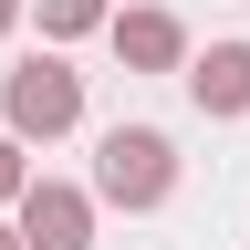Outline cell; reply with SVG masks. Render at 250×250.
Listing matches in <instances>:
<instances>
[{
    "instance_id": "obj_1",
    "label": "cell",
    "mask_w": 250,
    "mask_h": 250,
    "mask_svg": "<svg viewBox=\"0 0 250 250\" xmlns=\"http://www.w3.org/2000/svg\"><path fill=\"white\" fill-rule=\"evenodd\" d=\"M167 136H146V125H115V136H104V198L115 208H156V198H167Z\"/></svg>"
},
{
    "instance_id": "obj_2",
    "label": "cell",
    "mask_w": 250,
    "mask_h": 250,
    "mask_svg": "<svg viewBox=\"0 0 250 250\" xmlns=\"http://www.w3.org/2000/svg\"><path fill=\"white\" fill-rule=\"evenodd\" d=\"M73 115H83V83L62 73V62H21L11 73V125L21 136H62Z\"/></svg>"
},
{
    "instance_id": "obj_3",
    "label": "cell",
    "mask_w": 250,
    "mask_h": 250,
    "mask_svg": "<svg viewBox=\"0 0 250 250\" xmlns=\"http://www.w3.org/2000/svg\"><path fill=\"white\" fill-rule=\"evenodd\" d=\"M83 229L94 219H83L73 188H21V250H94Z\"/></svg>"
},
{
    "instance_id": "obj_4",
    "label": "cell",
    "mask_w": 250,
    "mask_h": 250,
    "mask_svg": "<svg viewBox=\"0 0 250 250\" xmlns=\"http://www.w3.org/2000/svg\"><path fill=\"white\" fill-rule=\"evenodd\" d=\"M188 83H198V104H208V115H250V42H219Z\"/></svg>"
},
{
    "instance_id": "obj_5",
    "label": "cell",
    "mask_w": 250,
    "mask_h": 250,
    "mask_svg": "<svg viewBox=\"0 0 250 250\" xmlns=\"http://www.w3.org/2000/svg\"><path fill=\"white\" fill-rule=\"evenodd\" d=\"M115 52L146 62V73H167V62H177V21H167V11H125V21H115Z\"/></svg>"
},
{
    "instance_id": "obj_6",
    "label": "cell",
    "mask_w": 250,
    "mask_h": 250,
    "mask_svg": "<svg viewBox=\"0 0 250 250\" xmlns=\"http://www.w3.org/2000/svg\"><path fill=\"white\" fill-rule=\"evenodd\" d=\"M104 21V0H42V31H94Z\"/></svg>"
},
{
    "instance_id": "obj_7",
    "label": "cell",
    "mask_w": 250,
    "mask_h": 250,
    "mask_svg": "<svg viewBox=\"0 0 250 250\" xmlns=\"http://www.w3.org/2000/svg\"><path fill=\"white\" fill-rule=\"evenodd\" d=\"M11 188H21V156H11V136H0V198H11Z\"/></svg>"
},
{
    "instance_id": "obj_8",
    "label": "cell",
    "mask_w": 250,
    "mask_h": 250,
    "mask_svg": "<svg viewBox=\"0 0 250 250\" xmlns=\"http://www.w3.org/2000/svg\"><path fill=\"white\" fill-rule=\"evenodd\" d=\"M11 11H21V0H0V31H11Z\"/></svg>"
},
{
    "instance_id": "obj_9",
    "label": "cell",
    "mask_w": 250,
    "mask_h": 250,
    "mask_svg": "<svg viewBox=\"0 0 250 250\" xmlns=\"http://www.w3.org/2000/svg\"><path fill=\"white\" fill-rule=\"evenodd\" d=\"M0 250H21V240H11V229H0Z\"/></svg>"
}]
</instances>
